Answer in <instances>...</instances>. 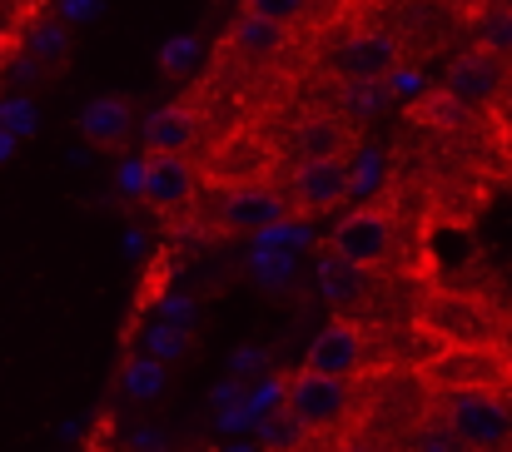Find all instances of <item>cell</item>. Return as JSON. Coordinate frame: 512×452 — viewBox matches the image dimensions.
I'll list each match as a JSON object with an SVG mask.
<instances>
[{"instance_id":"cell-2","label":"cell","mask_w":512,"mask_h":452,"mask_svg":"<svg viewBox=\"0 0 512 452\" xmlns=\"http://www.w3.org/2000/svg\"><path fill=\"white\" fill-rule=\"evenodd\" d=\"M443 418L458 428V438L473 452H508L512 448V408L483 388H458L443 398Z\"/></svg>"},{"instance_id":"cell-8","label":"cell","mask_w":512,"mask_h":452,"mask_svg":"<svg viewBox=\"0 0 512 452\" xmlns=\"http://www.w3.org/2000/svg\"><path fill=\"white\" fill-rule=\"evenodd\" d=\"M343 80H388L398 70V40L388 30H353L334 50Z\"/></svg>"},{"instance_id":"cell-21","label":"cell","mask_w":512,"mask_h":452,"mask_svg":"<svg viewBox=\"0 0 512 452\" xmlns=\"http://www.w3.org/2000/svg\"><path fill=\"white\" fill-rule=\"evenodd\" d=\"M329 452H388L373 433H343L339 443H329Z\"/></svg>"},{"instance_id":"cell-18","label":"cell","mask_w":512,"mask_h":452,"mask_svg":"<svg viewBox=\"0 0 512 452\" xmlns=\"http://www.w3.org/2000/svg\"><path fill=\"white\" fill-rule=\"evenodd\" d=\"M30 45H35V55H40L45 65H60L65 50H70V35H65V25H40Z\"/></svg>"},{"instance_id":"cell-19","label":"cell","mask_w":512,"mask_h":452,"mask_svg":"<svg viewBox=\"0 0 512 452\" xmlns=\"http://www.w3.org/2000/svg\"><path fill=\"white\" fill-rule=\"evenodd\" d=\"M160 383H165V368H155V363H140V368H130V378H125V388H130L135 398H150Z\"/></svg>"},{"instance_id":"cell-5","label":"cell","mask_w":512,"mask_h":452,"mask_svg":"<svg viewBox=\"0 0 512 452\" xmlns=\"http://www.w3.org/2000/svg\"><path fill=\"white\" fill-rule=\"evenodd\" d=\"M294 214L289 194L269 189V184H229L219 194V209H214V224L224 234H254V229H274Z\"/></svg>"},{"instance_id":"cell-17","label":"cell","mask_w":512,"mask_h":452,"mask_svg":"<svg viewBox=\"0 0 512 452\" xmlns=\"http://www.w3.org/2000/svg\"><path fill=\"white\" fill-rule=\"evenodd\" d=\"M249 10H259V15H269V20H279V25H299V20H309V10H314V0H244Z\"/></svg>"},{"instance_id":"cell-15","label":"cell","mask_w":512,"mask_h":452,"mask_svg":"<svg viewBox=\"0 0 512 452\" xmlns=\"http://www.w3.org/2000/svg\"><path fill=\"white\" fill-rule=\"evenodd\" d=\"M478 50H488L498 60H512V5L483 10V20H478Z\"/></svg>"},{"instance_id":"cell-13","label":"cell","mask_w":512,"mask_h":452,"mask_svg":"<svg viewBox=\"0 0 512 452\" xmlns=\"http://www.w3.org/2000/svg\"><path fill=\"white\" fill-rule=\"evenodd\" d=\"M80 130H85V140L90 145H125V135H130V100L125 95H100V100H90L85 110H80Z\"/></svg>"},{"instance_id":"cell-4","label":"cell","mask_w":512,"mask_h":452,"mask_svg":"<svg viewBox=\"0 0 512 452\" xmlns=\"http://www.w3.org/2000/svg\"><path fill=\"white\" fill-rule=\"evenodd\" d=\"M334 259L348 269H378L393 254V214L383 204H363L348 219H339L334 239H329Z\"/></svg>"},{"instance_id":"cell-11","label":"cell","mask_w":512,"mask_h":452,"mask_svg":"<svg viewBox=\"0 0 512 452\" xmlns=\"http://www.w3.org/2000/svg\"><path fill=\"white\" fill-rule=\"evenodd\" d=\"M229 45L244 55V60H274V55H284V45H289V25H279V20H269V15H259V10H239L234 15V25H229Z\"/></svg>"},{"instance_id":"cell-10","label":"cell","mask_w":512,"mask_h":452,"mask_svg":"<svg viewBox=\"0 0 512 452\" xmlns=\"http://www.w3.org/2000/svg\"><path fill=\"white\" fill-rule=\"evenodd\" d=\"M353 150V125L343 120L339 110H309L294 125V154L299 159H329V154Z\"/></svg>"},{"instance_id":"cell-3","label":"cell","mask_w":512,"mask_h":452,"mask_svg":"<svg viewBox=\"0 0 512 452\" xmlns=\"http://www.w3.org/2000/svg\"><path fill=\"white\" fill-rule=\"evenodd\" d=\"M348 194H353L348 154L299 159L294 174H289V204H294V214H304V219H324V214H334Z\"/></svg>"},{"instance_id":"cell-20","label":"cell","mask_w":512,"mask_h":452,"mask_svg":"<svg viewBox=\"0 0 512 452\" xmlns=\"http://www.w3.org/2000/svg\"><path fill=\"white\" fill-rule=\"evenodd\" d=\"M189 60H194V40H174V45H165V50H160V65H165L170 75H179Z\"/></svg>"},{"instance_id":"cell-14","label":"cell","mask_w":512,"mask_h":452,"mask_svg":"<svg viewBox=\"0 0 512 452\" xmlns=\"http://www.w3.org/2000/svg\"><path fill=\"white\" fill-rule=\"evenodd\" d=\"M403 452H473V448L458 438V428H453L443 413H433V418H418V423L408 428Z\"/></svg>"},{"instance_id":"cell-7","label":"cell","mask_w":512,"mask_h":452,"mask_svg":"<svg viewBox=\"0 0 512 452\" xmlns=\"http://www.w3.org/2000/svg\"><path fill=\"white\" fill-rule=\"evenodd\" d=\"M363 358H368V333H363V323L334 318V323H324V328L314 333V343H309V353H304V368L334 373V378H353V373L363 368Z\"/></svg>"},{"instance_id":"cell-12","label":"cell","mask_w":512,"mask_h":452,"mask_svg":"<svg viewBox=\"0 0 512 452\" xmlns=\"http://www.w3.org/2000/svg\"><path fill=\"white\" fill-rule=\"evenodd\" d=\"M199 140V115L189 110V100H170L145 120V150H189Z\"/></svg>"},{"instance_id":"cell-6","label":"cell","mask_w":512,"mask_h":452,"mask_svg":"<svg viewBox=\"0 0 512 452\" xmlns=\"http://www.w3.org/2000/svg\"><path fill=\"white\" fill-rule=\"evenodd\" d=\"M199 189V174L189 164V154L179 150H145L140 159V199L155 209V214H174L194 199Z\"/></svg>"},{"instance_id":"cell-9","label":"cell","mask_w":512,"mask_h":452,"mask_svg":"<svg viewBox=\"0 0 512 452\" xmlns=\"http://www.w3.org/2000/svg\"><path fill=\"white\" fill-rule=\"evenodd\" d=\"M503 75H508V60L488 55V50H468L448 65L443 75V90H453L463 105H488L498 90H503Z\"/></svg>"},{"instance_id":"cell-1","label":"cell","mask_w":512,"mask_h":452,"mask_svg":"<svg viewBox=\"0 0 512 452\" xmlns=\"http://www.w3.org/2000/svg\"><path fill=\"white\" fill-rule=\"evenodd\" d=\"M353 378H334V373H314V368H299L289 378V418L299 423V433L309 438H324V433H339L343 423L353 418Z\"/></svg>"},{"instance_id":"cell-16","label":"cell","mask_w":512,"mask_h":452,"mask_svg":"<svg viewBox=\"0 0 512 452\" xmlns=\"http://www.w3.org/2000/svg\"><path fill=\"white\" fill-rule=\"evenodd\" d=\"M343 105L353 115H378L383 105V80H343Z\"/></svg>"}]
</instances>
